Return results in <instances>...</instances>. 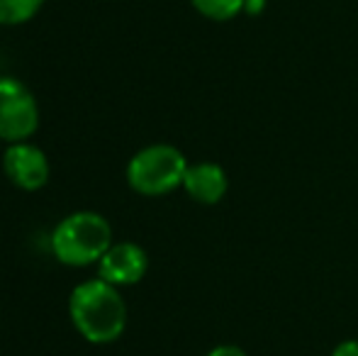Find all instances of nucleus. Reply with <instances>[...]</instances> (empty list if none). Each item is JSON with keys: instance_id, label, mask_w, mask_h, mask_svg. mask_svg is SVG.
<instances>
[{"instance_id": "1", "label": "nucleus", "mask_w": 358, "mask_h": 356, "mask_svg": "<svg viewBox=\"0 0 358 356\" xmlns=\"http://www.w3.org/2000/svg\"><path fill=\"white\" fill-rule=\"evenodd\" d=\"M69 315L78 334L90 344H110L127 327V305L117 285L103 278L78 283L69 298Z\"/></svg>"}, {"instance_id": "2", "label": "nucleus", "mask_w": 358, "mask_h": 356, "mask_svg": "<svg viewBox=\"0 0 358 356\" xmlns=\"http://www.w3.org/2000/svg\"><path fill=\"white\" fill-rule=\"evenodd\" d=\"M113 247V227L100 213L78 210L54 227L52 252L62 264L73 269L90 266Z\"/></svg>"}, {"instance_id": "3", "label": "nucleus", "mask_w": 358, "mask_h": 356, "mask_svg": "<svg viewBox=\"0 0 358 356\" xmlns=\"http://www.w3.org/2000/svg\"><path fill=\"white\" fill-rule=\"evenodd\" d=\"M188 166V159L180 149L171 144H149L129 159L127 183L139 195L159 198L183 185Z\"/></svg>"}, {"instance_id": "4", "label": "nucleus", "mask_w": 358, "mask_h": 356, "mask_svg": "<svg viewBox=\"0 0 358 356\" xmlns=\"http://www.w3.org/2000/svg\"><path fill=\"white\" fill-rule=\"evenodd\" d=\"M39 127V105L34 93L17 78H0V139L8 144L27 142Z\"/></svg>"}, {"instance_id": "5", "label": "nucleus", "mask_w": 358, "mask_h": 356, "mask_svg": "<svg viewBox=\"0 0 358 356\" xmlns=\"http://www.w3.org/2000/svg\"><path fill=\"white\" fill-rule=\"evenodd\" d=\"M3 171L22 190H39L47 185L52 166H49L47 154L39 147L29 142H15L5 149L3 157Z\"/></svg>"}, {"instance_id": "6", "label": "nucleus", "mask_w": 358, "mask_h": 356, "mask_svg": "<svg viewBox=\"0 0 358 356\" xmlns=\"http://www.w3.org/2000/svg\"><path fill=\"white\" fill-rule=\"evenodd\" d=\"M149 257L139 244L117 242L98 262V278L113 285H134L146 276Z\"/></svg>"}, {"instance_id": "7", "label": "nucleus", "mask_w": 358, "mask_h": 356, "mask_svg": "<svg viewBox=\"0 0 358 356\" xmlns=\"http://www.w3.org/2000/svg\"><path fill=\"white\" fill-rule=\"evenodd\" d=\"M183 188L195 203L217 205L227 195L229 178H227V171L220 164L200 162V164H190L188 166L185 178H183Z\"/></svg>"}, {"instance_id": "8", "label": "nucleus", "mask_w": 358, "mask_h": 356, "mask_svg": "<svg viewBox=\"0 0 358 356\" xmlns=\"http://www.w3.org/2000/svg\"><path fill=\"white\" fill-rule=\"evenodd\" d=\"M44 0H0V24L13 27L32 20L39 13Z\"/></svg>"}, {"instance_id": "9", "label": "nucleus", "mask_w": 358, "mask_h": 356, "mask_svg": "<svg viewBox=\"0 0 358 356\" xmlns=\"http://www.w3.org/2000/svg\"><path fill=\"white\" fill-rule=\"evenodd\" d=\"M190 3L203 17L215 22H229L239 13H244V0H190Z\"/></svg>"}, {"instance_id": "10", "label": "nucleus", "mask_w": 358, "mask_h": 356, "mask_svg": "<svg viewBox=\"0 0 358 356\" xmlns=\"http://www.w3.org/2000/svg\"><path fill=\"white\" fill-rule=\"evenodd\" d=\"M205 356H249L241 347L236 344H220V347H213Z\"/></svg>"}, {"instance_id": "11", "label": "nucleus", "mask_w": 358, "mask_h": 356, "mask_svg": "<svg viewBox=\"0 0 358 356\" xmlns=\"http://www.w3.org/2000/svg\"><path fill=\"white\" fill-rule=\"evenodd\" d=\"M331 356H358V342L356 339H344L334 347Z\"/></svg>"}, {"instance_id": "12", "label": "nucleus", "mask_w": 358, "mask_h": 356, "mask_svg": "<svg viewBox=\"0 0 358 356\" xmlns=\"http://www.w3.org/2000/svg\"><path fill=\"white\" fill-rule=\"evenodd\" d=\"M264 8H266V0H244V13L249 15L264 13Z\"/></svg>"}]
</instances>
